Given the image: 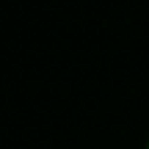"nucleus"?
Listing matches in <instances>:
<instances>
[{
  "instance_id": "1",
  "label": "nucleus",
  "mask_w": 149,
  "mask_h": 149,
  "mask_svg": "<svg viewBox=\"0 0 149 149\" xmlns=\"http://www.w3.org/2000/svg\"><path fill=\"white\" fill-rule=\"evenodd\" d=\"M144 149H149V135H146V141H144Z\"/></svg>"
}]
</instances>
